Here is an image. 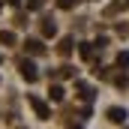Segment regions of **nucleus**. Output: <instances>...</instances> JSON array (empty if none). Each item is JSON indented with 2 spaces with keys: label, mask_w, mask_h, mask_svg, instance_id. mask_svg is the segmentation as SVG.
<instances>
[{
  "label": "nucleus",
  "mask_w": 129,
  "mask_h": 129,
  "mask_svg": "<svg viewBox=\"0 0 129 129\" xmlns=\"http://www.w3.org/2000/svg\"><path fill=\"white\" fill-rule=\"evenodd\" d=\"M27 102L33 105V111H36L39 120H48V117H51V108H48V102H45L42 96H27Z\"/></svg>",
  "instance_id": "f257e3e1"
},
{
  "label": "nucleus",
  "mask_w": 129,
  "mask_h": 129,
  "mask_svg": "<svg viewBox=\"0 0 129 129\" xmlns=\"http://www.w3.org/2000/svg\"><path fill=\"white\" fill-rule=\"evenodd\" d=\"M18 72H21L24 81H36V78H39V72H36L33 60H21V63H18Z\"/></svg>",
  "instance_id": "f03ea898"
},
{
  "label": "nucleus",
  "mask_w": 129,
  "mask_h": 129,
  "mask_svg": "<svg viewBox=\"0 0 129 129\" xmlns=\"http://www.w3.org/2000/svg\"><path fill=\"white\" fill-rule=\"evenodd\" d=\"M105 117H108L111 123H123V120H126L129 114H126V108H120V105H114V108H108V111H105Z\"/></svg>",
  "instance_id": "7ed1b4c3"
},
{
  "label": "nucleus",
  "mask_w": 129,
  "mask_h": 129,
  "mask_svg": "<svg viewBox=\"0 0 129 129\" xmlns=\"http://www.w3.org/2000/svg\"><path fill=\"white\" fill-rule=\"evenodd\" d=\"M75 90L81 93V99H84V102H90V99L96 96V90H93L90 84H84V81H75Z\"/></svg>",
  "instance_id": "20e7f679"
},
{
  "label": "nucleus",
  "mask_w": 129,
  "mask_h": 129,
  "mask_svg": "<svg viewBox=\"0 0 129 129\" xmlns=\"http://www.w3.org/2000/svg\"><path fill=\"white\" fill-rule=\"evenodd\" d=\"M24 48H27V54H33V57L45 54V45H42L39 39H27V42H24Z\"/></svg>",
  "instance_id": "39448f33"
},
{
  "label": "nucleus",
  "mask_w": 129,
  "mask_h": 129,
  "mask_svg": "<svg viewBox=\"0 0 129 129\" xmlns=\"http://www.w3.org/2000/svg\"><path fill=\"white\" fill-rule=\"evenodd\" d=\"M42 36H57V24H54V18H51V15H45V18H42Z\"/></svg>",
  "instance_id": "423d86ee"
},
{
  "label": "nucleus",
  "mask_w": 129,
  "mask_h": 129,
  "mask_svg": "<svg viewBox=\"0 0 129 129\" xmlns=\"http://www.w3.org/2000/svg\"><path fill=\"white\" fill-rule=\"evenodd\" d=\"M72 45H75V39H72V36H63L60 45H57V51H60L63 57H69V54H72Z\"/></svg>",
  "instance_id": "0eeeda50"
},
{
  "label": "nucleus",
  "mask_w": 129,
  "mask_h": 129,
  "mask_svg": "<svg viewBox=\"0 0 129 129\" xmlns=\"http://www.w3.org/2000/svg\"><path fill=\"white\" fill-rule=\"evenodd\" d=\"M48 96H51V102H63V87H60V84H51V90H48Z\"/></svg>",
  "instance_id": "6e6552de"
},
{
  "label": "nucleus",
  "mask_w": 129,
  "mask_h": 129,
  "mask_svg": "<svg viewBox=\"0 0 129 129\" xmlns=\"http://www.w3.org/2000/svg\"><path fill=\"white\" fill-rule=\"evenodd\" d=\"M0 42L3 45H15V33L12 30H0Z\"/></svg>",
  "instance_id": "1a4fd4ad"
},
{
  "label": "nucleus",
  "mask_w": 129,
  "mask_h": 129,
  "mask_svg": "<svg viewBox=\"0 0 129 129\" xmlns=\"http://www.w3.org/2000/svg\"><path fill=\"white\" fill-rule=\"evenodd\" d=\"M78 54H81L84 60H90V57H93V45H87V42H84V45H78Z\"/></svg>",
  "instance_id": "9d476101"
},
{
  "label": "nucleus",
  "mask_w": 129,
  "mask_h": 129,
  "mask_svg": "<svg viewBox=\"0 0 129 129\" xmlns=\"http://www.w3.org/2000/svg\"><path fill=\"white\" fill-rule=\"evenodd\" d=\"M24 3H27V9H33V12L42 9V0H24Z\"/></svg>",
  "instance_id": "9b49d317"
},
{
  "label": "nucleus",
  "mask_w": 129,
  "mask_h": 129,
  "mask_svg": "<svg viewBox=\"0 0 129 129\" xmlns=\"http://www.w3.org/2000/svg\"><path fill=\"white\" fill-rule=\"evenodd\" d=\"M57 75H63V78H75V69H72V66H63Z\"/></svg>",
  "instance_id": "f8f14e48"
},
{
  "label": "nucleus",
  "mask_w": 129,
  "mask_h": 129,
  "mask_svg": "<svg viewBox=\"0 0 129 129\" xmlns=\"http://www.w3.org/2000/svg\"><path fill=\"white\" fill-rule=\"evenodd\" d=\"M129 63V51H120V54H117V66H126Z\"/></svg>",
  "instance_id": "ddd939ff"
},
{
  "label": "nucleus",
  "mask_w": 129,
  "mask_h": 129,
  "mask_svg": "<svg viewBox=\"0 0 129 129\" xmlns=\"http://www.w3.org/2000/svg\"><path fill=\"white\" fill-rule=\"evenodd\" d=\"M75 3H78V0H57V6H60V9H72Z\"/></svg>",
  "instance_id": "4468645a"
},
{
  "label": "nucleus",
  "mask_w": 129,
  "mask_h": 129,
  "mask_svg": "<svg viewBox=\"0 0 129 129\" xmlns=\"http://www.w3.org/2000/svg\"><path fill=\"white\" fill-rule=\"evenodd\" d=\"M108 45V36H96V42H93V48H105Z\"/></svg>",
  "instance_id": "2eb2a0df"
},
{
  "label": "nucleus",
  "mask_w": 129,
  "mask_h": 129,
  "mask_svg": "<svg viewBox=\"0 0 129 129\" xmlns=\"http://www.w3.org/2000/svg\"><path fill=\"white\" fill-rule=\"evenodd\" d=\"M117 33H120V36H129V24H123V21H120V24H117Z\"/></svg>",
  "instance_id": "dca6fc26"
},
{
  "label": "nucleus",
  "mask_w": 129,
  "mask_h": 129,
  "mask_svg": "<svg viewBox=\"0 0 129 129\" xmlns=\"http://www.w3.org/2000/svg\"><path fill=\"white\" fill-rule=\"evenodd\" d=\"M69 129H84V126H78V123H69Z\"/></svg>",
  "instance_id": "f3484780"
},
{
  "label": "nucleus",
  "mask_w": 129,
  "mask_h": 129,
  "mask_svg": "<svg viewBox=\"0 0 129 129\" xmlns=\"http://www.w3.org/2000/svg\"><path fill=\"white\" fill-rule=\"evenodd\" d=\"M9 3H12V6H18V3H21V0H9Z\"/></svg>",
  "instance_id": "a211bd4d"
},
{
  "label": "nucleus",
  "mask_w": 129,
  "mask_h": 129,
  "mask_svg": "<svg viewBox=\"0 0 129 129\" xmlns=\"http://www.w3.org/2000/svg\"><path fill=\"white\" fill-rule=\"evenodd\" d=\"M123 3H126V6H129V0H123Z\"/></svg>",
  "instance_id": "6ab92c4d"
},
{
  "label": "nucleus",
  "mask_w": 129,
  "mask_h": 129,
  "mask_svg": "<svg viewBox=\"0 0 129 129\" xmlns=\"http://www.w3.org/2000/svg\"><path fill=\"white\" fill-rule=\"evenodd\" d=\"M0 9H3V3H0Z\"/></svg>",
  "instance_id": "aec40b11"
},
{
  "label": "nucleus",
  "mask_w": 129,
  "mask_h": 129,
  "mask_svg": "<svg viewBox=\"0 0 129 129\" xmlns=\"http://www.w3.org/2000/svg\"><path fill=\"white\" fill-rule=\"evenodd\" d=\"M0 60H3V54H0Z\"/></svg>",
  "instance_id": "412c9836"
},
{
  "label": "nucleus",
  "mask_w": 129,
  "mask_h": 129,
  "mask_svg": "<svg viewBox=\"0 0 129 129\" xmlns=\"http://www.w3.org/2000/svg\"><path fill=\"white\" fill-rule=\"evenodd\" d=\"M126 129H129V126H126Z\"/></svg>",
  "instance_id": "4be33fe9"
}]
</instances>
